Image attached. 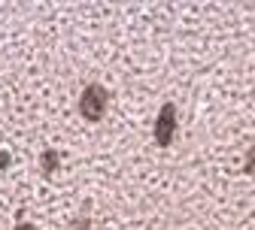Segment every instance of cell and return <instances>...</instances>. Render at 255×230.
<instances>
[{"mask_svg": "<svg viewBox=\"0 0 255 230\" xmlns=\"http://www.w3.org/2000/svg\"><path fill=\"white\" fill-rule=\"evenodd\" d=\"M18 230H34V227H27V224H21V227H18Z\"/></svg>", "mask_w": 255, "mask_h": 230, "instance_id": "3", "label": "cell"}, {"mask_svg": "<svg viewBox=\"0 0 255 230\" xmlns=\"http://www.w3.org/2000/svg\"><path fill=\"white\" fill-rule=\"evenodd\" d=\"M104 106H107V94H104V88H98V85H91V88L82 94V100H79V112H82L88 121H98V118L104 115Z\"/></svg>", "mask_w": 255, "mask_h": 230, "instance_id": "1", "label": "cell"}, {"mask_svg": "<svg viewBox=\"0 0 255 230\" xmlns=\"http://www.w3.org/2000/svg\"><path fill=\"white\" fill-rule=\"evenodd\" d=\"M173 124H176V118H173V106H164L161 118H158V127H155V140L161 143V146L170 143V137H173Z\"/></svg>", "mask_w": 255, "mask_h": 230, "instance_id": "2", "label": "cell"}]
</instances>
